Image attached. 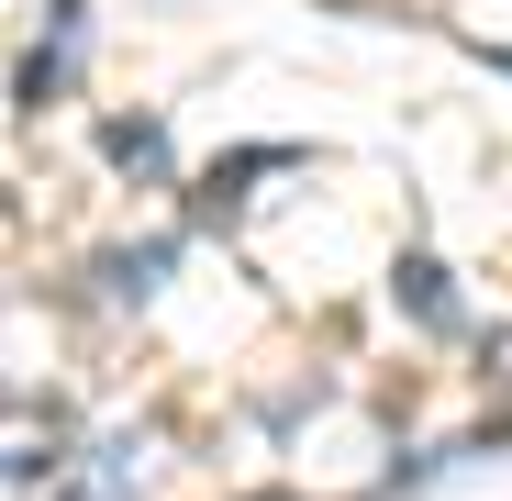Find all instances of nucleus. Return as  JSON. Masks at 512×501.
Listing matches in <instances>:
<instances>
[{
  "label": "nucleus",
  "mask_w": 512,
  "mask_h": 501,
  "mask_svg": "<svg viewBox=\"0 0 512 501\" xmlns=\"http://www.w3.org/2000/svg\"><path fill=\"white\" fill-rule=\"evenodd\" d=\"M401 301H412L423 323H457V301H446V268H435V257H401Z\"/></svg>",
  "instance_id": "nucleus-1"
},
{
  "label": "nucleus",
  "mask_w": 512,
  "mask_h": 501,
  "mask_svg": "<svg viewBox=\"0 0 512 501\" xmlns=\"http://www.w3.org/2000/svg\"><path fill=\"white\" fill-rule=\"evenodd\" d=\"M112 156H123V167H156L167 134H156V123H112Z\"/></svg>",
  "instance_id": "nucleus-2"
}]
</instances>
